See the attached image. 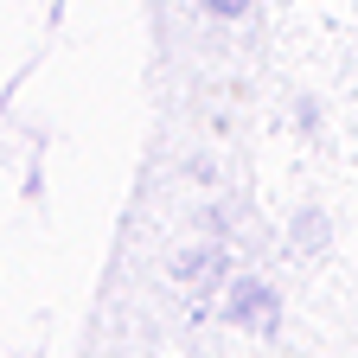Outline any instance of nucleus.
Segmentation results:
<instances>
[{"label":"nucleus","instance_id":"f03ea898","mask_svg":"<svg viewBox=\"0 0 358 358\" xmlns=\"http://www.w3.org/2000/svg\"><path fill=\"white\" fill-rule=\"evenodd\" d=\"M205 7H211V13H231V20H237V13H250V0H205Z\"/></svg>","mask_w":358,"mask_h":358},{"label":"nucleus","instance_id":"f257e3e1","mask_svg":"<svg viewBox=\"0 0 358 358\" xmlns=\"http://www.w3.org/2000/svg\"><path fill=\"white\" fill-rule=\"evenodd\" d=\"M231 320H237V327H268V320H275V307H268V294H262V288H237Z\"/></svg>","mask_w":358,"mask_h":358}]
</instances>
